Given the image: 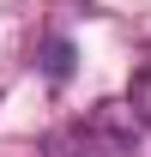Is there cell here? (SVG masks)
Masks as SVG:
<instances>
[{
    "instance_id": "1",
    "label": "cell",
    "mask_w": 151,
    "mask_h": 157,
    "mask_svg": "<svg viewBox=\"0 0 151 157\" xmlns=\"http://www.w3.org/2000/svg\"><path fill=\"white\" fill-rule=\"evenodd\" d=\"M127 115L139 121V127H151V55L133 67V78H127Z\"/></svg>"
},
{
    "instance_id": "2",
    "label": "cell",
    "mask_w": 151,
    "mask_h": 157,
    "mask_svg": "<svg viewBox=\"0 0 151 157\" xmlns=\"http://www.w3.org/2000/svg\"><path fill=\"white\" fill-rule=\"evenodd\" d=\"M48 73H55V78L73 73V48H67V42H55V48H48Z\"/></svg>"
}]
</instances>
